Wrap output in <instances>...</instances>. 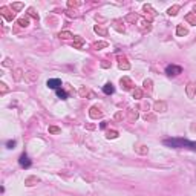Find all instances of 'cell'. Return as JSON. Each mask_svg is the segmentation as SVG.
I'll list each match as a JSON object with an SVG mask.
<instances>
[{"label": "cell", "mask_w": 196, "mask_h": 196, "mask_svg": "<svg viewBox=\"0 0 196 196\" xmlns=\"http://www.w3.org/2000/svg\"><path fill=\"white\" fill-rule=\"evenodd\" d=\"M153 111H155V112H165V111H167V104H165L164 101H156V103L153 104Z\"/></svg>", "instance_id": "10"}, {"label": "cell", "mask_w": 196, "mask_h": 196, "mask_svg": "<svg viewBox=\"0 0 196 196\" xmlns=\"http://www.w3.org/2000/svg\"><path fill=\"white\" fill-rule=\"evenodd\" d=\"M0 14H2V15H3L8 22H12V19H14V15H15V14H14V11H11V9H9V8H6V6H2V8H0Z\"/></svg>", "instance_id": "3"}, {"label": "cell", "mask_w": 196, "mask_h": 196, "mask_svg": "<svg viewBox=\"0 0 196 196\" xmlns=\"http://www.w3.org/2000/svg\"><path fill=\"white\" fill-rule=\"evenodd\" d=\"M46 86L49 87V89H60L61 87V80L60 78H51L48 80V83H46Z\"/></svg>", "instance_id": "4"}, {"label": "cell", "mask_w": 196, "mask_h": 196, "mask_svg": "<svg viewBox=\"0 0 196 196\" xmlns=\"http://www.w3.org/2000/svg\"><path fill=\"white\" fill-rule=\"evenodd\" d=\"M89 117L92 118V119H98V118L103 117V112H101L97 106H94V107H90V111H89Z\"/></svg>", "instance_id": "6"}, {"label": "cell", "mask_w": 196, "mask_h": 196, "mask_svg": "<svg viewBox=\"0 0 196 196\" xmlns=\"http://www.w3.org/2000/svg\"><path fill=\"white\" fill-rule=\"evenodd\" d=\"M94 31H95L97 34L103 35V37H106V35H107V29H106V28H101V26H98V25L94 28Z\"/></svg>", "instance_id": "18"}, {"label": "cell", "mask_w": 196, "mask_h": 196, "mask_svg": "<svg viewBox=\"0 0 196 196\" xmlns=\"http://www.w3.org/2000/svg\"><path fill=\"white\" fill-rule=\"evenodd\" d=\"M117 136H118L117 130H109V132H107V138H109V140H111V138L114 140V138H117Z\"/></svg>", "instance_id": "30"}, {"label": "cell", "mask_w": 196, "mask_h": 196, "mask_svg": "<svg viewBox=\"0 0 196 196\" xmlns=\"http://www.w3.org/2000/svg\"><path fill=\"white\" fill-rule=\"evenodd\" d=\"M144 119L147 121V119H155V118H153V117H150V115H146V117H144Z\"/></svg>", "instance_id": "38"}, {"label": "cell", "mask_w": 196, "mask_h": 196, "mask_svg": "<svg viewBox=\"0 0 196 196\" xmlns=\"http://www.w3.org/2000/svg\"><path fill=\"white\" fill-rule=\"evenodd\" d=\"M6 146H8V149H12V147L15 146V141H14V140H11V141H8V143H6Z\"/></svg>", "instance_id": "35"}, {"label": "cell", "mask_w": 196, "mask_h": 196, "mask_svg": "<svg viewBox=\"0 0 196 196\" xmlns=\"http://www.w3.org/2000/svg\"><path fill=\"white\" fill-rule=\"evenodd\" d=\"M176 34H178L179 37H184V35H187V34H189V29H187V28H184L182 25H178V26H176Z\"/></svg>", "instance_id": "12"}, {"label": "cell", "mask_w": 196, "mask_h": 196, "mask_svg": "<svg viewBox=\"0 0 196 196\" xmlns=\"http://www.w3.org/2000/svg\"><path fill=\"white\" fill-rule=\"evenodd\" d=\"M178 11H179V5H175V6L169 8L167 14H169V15H176V14H178Z\"/></svg>", "instance_id": "21"}, {"label": "cell", "mask_w": 196, "mask_h": 196, "mask_svg": "<svg viewBox=\"0 0 196 196\" xmlns=\"http://www.w3.org/2000/svg\"><path fill=\"white\" fill-rule=\"evenodd\" d=\"M3 66H11V60H9V58H6V60L3 61Z\"/></svg>", "instance_id": "37"}, {"label": "cell", "mask_w": 196, "mask_h": 196, "mask_svg": "<svg viewBox=\"0 0 196 196\" xmlns=\"http://www.w3.org/2000/svg\"><path fill=\"white\" fill-rule=\"evenodd\" d=\"M61 129L57 127V126H49V133H60Z\"/></svg>", "instance_id": "27"}, {"label": "cell", "mask_w": 196, "mask_h": 196, "mask_svg": "<svg viewBox=\"0 0 196 196\" xmlns=\"http://www.w3.org/2000/svg\"><path fill=\"white\" fill-rule=\"evenodd\" d=\"M119 83H121V87H123L124 90H129V89H132V87H133L132 80L127 78V77H123V78L119 80Z\"/></svg>", "instance_id": "7"}, {"label": "cell", "mask_w": 196, "mask_h": 196, "mask_svg": "<svg viewBox=\"0 0 196 196\" xmlns=\"http://www.w3.org/2000/svg\"><path fill=\"white\" fill-rule=\"evenodd\" d=\"M186 22H189L190 25L196 26V14L195 12H189V14L186 15Z\"/></svg>", "instance_id": "13"}, {"label": "cell", "mask_w": 196, "mask_h": 196, "mask_svg": "<svg viewBox=\"0 0 196 196\" xmlns=\"http://www.w3.org/2000/svg\"><path fill=\"white\" fill-rule=\"evenodd\" d=\"M103 92H104V94H107V95L114 94V92H115V87H114V84H112V83H107V84H104V87H103Z\"/></svg>", "instance_id": "14"}, {"label": "cell", "mask_w": 196, "mask_h": 196, "mask_svg": "<svg viewBox=\"0 0 196 196\" xmlns=\"http://www.w3.org/2000/svg\"><path fill=\"white\" fill-rule=\"evenodd\" d=\"M40 179L37 178V176H29V178H26L25 179V184L28 186V187H31V186H34V184H37Z\"/></svg>", "instance_id": "15"}, {"label": "cell", "mask_w": 196, "mask_h": 196, "mask_svg": "<svg viewBox=\"0 0 196 196\" xmlns=\"http://www.w3.org/2000/svg\"><path fill=\"white\" fill-rule=\"evenodd\" d=\"M109 46V43L107 41H97V43H94L92 44V48L94 49H103V48H107Z\"/></svg>", "instance_id": "19"}, {"label": "cell", "mask_w": 196, "mask_h": 196, "mask_svg": "<svg viewBox=\"0 0 196 196\" xmlns=\"http://www.w3.org/2000/svg\"><path fill=\"white\" fill-rule=\"evenodd\" d=\"M164 146H169V147H173V149H190V150H196L195 141H189V140H184V138L164 140Z\"/></svg>", "instance_id": "1"}, {"label": "cell", "mask_w": 196, "mask_h": 196, "mask_svg": "<svg viewBox=\"0 0 196 196\" xmlns=\"http://www.w3.org/2000/svg\"><path fill=\"white\" fill-rule=\"evenodd\" d=\"M75 35H72V32H69V31H63V32H60V39H74Z\"/></svg>", "instance_id": "23"}, {"label": "cell", "mask_w": 196, "mask_h": 196, "mask_svg": "<svg viewBox=\"0 0 196 196\" xmlns=\"http://www.w3.org/2000/svg\"><path fill=\"white\" fill-rule=\"evenodd\" d=\"M133 98L141 100V98H143V90H141V89H138V87H135V89H133Z\"/></svg>", "instance_id": "22"}, {"label": "cell", "mask_w": 196, "mask_h": 196, "mask_svg": "<svg viewBox=\"0 0 196 196\" xmlns=\"http://www.w3.org/2000/svg\"><path fill=\"white\" fill-rule=\"evenodd\" d=\"M14 78L17 80V81L22 80V69H15V71H14Z\"/></svg>", "instance_id": "28"}, {"label": "cell", "mask_w": 196, "mask_h": 196, "mask_svg": "<svg viewBox=\"0 0 196 196\" xmlns=\"http://www.w3.org/2000/svg\"><path fill=\"white\" fill-rule=\"evenodd\" d=\"M83 44H84V40L81 39V37H78V35H75L74 37V48L75 49H81Z\"/></svg>", "instance_id": "16"}, {"label": "cell", "mask_w": 196, "mask_h": 196, "mask_svg": "<svg viewBox=\"0 0 196 196\" xmlns=\"http://www.w3.org/2000/svg\"><path fill=\"white\" fill-rule=\"evenodd\" d=\"M182 72V68L181 66H176V65H169L167 68H165V74L169 75V77H175V75H178V74H181Z\"/></svg>", "instance_id": "2"}, {"label": "cell", "mask_w": 196, "mask_h": 196, "mask_svg": "<svg viewBox=\"0 0 196 196\" xmlns=\"http://www.w3.org/2000/svg\"><path fill=\"white\" fill-rule=\"evenodd\" d=\"M19 162H20V165L22 167H25V169H28V167H31V161H29V158L26 153H22L20 158H19Z\"/></svg>", "instance_id": "8"}, {"label": "cell", "mask_w": 196, "mask_h": 196, "mask_svg": "<svg viewBox=\"0 0 196 196\" xmlns=\"http://www.w3.org/2000/svg\"><path fill=\"white\" fill-rule=\"evenodd\" d=\"M126 20L130 22V23H135V22L138 20V15H136V14H129V15L126 17Z\"/></svg>", "instance_id": "24"}, {"label": "cell", "mask_w": 196, "mask_h": 196, "mask_svg": "<svg viewBox=\"0 0 196 196\" xmlns=\"http://www.w3.org/2000/svg\"><path fill=\"white\" fill-rule=\"evenodd\" d=\"M57 95H58V98H61V100H66V98H68V94H66L63 89H58V90H57Z\"/></svg>", "instance_id": "26"}, {"label": "cell", "mask_w": 196, "mask_h": 196, "mask_svg": "<svg viewBox=\"0 0 196 196\" xmlns=\"http://www.w3.org/2000/svg\"><path fill=\"white\" fill-rule=\"evenodd\" d=\"M14 11H20L22 8H23V3L22 2H15V3H12V6H11Z\"/></svg>", "instance_id": "25"}, {"label": "cell", "mask_w": 196, "mask_h": 196, "mask_svg": "<svg viewBox=\"0 0 196 196\" xmlns=\"http://www.w3.org/2000/svg\"><path fill=\"white\" fill-rule=\"evenodd\" d=\"M119 23H121V20H114V26H115V29H118L119 32H123V31H124V28H123V26H119Z\"/></svg>", "instance_id": "29"}, {"label": "cell", "mask_w": 196, "mask_h": 196, "mask_svg": "<svg viewBox=\"0 0 196 196\" xmlns=\"http://www.w3.org/2000/svg\"><path fill=\"white\" fill-rule=\"evenodd\" d=\"M144 87L149 89V92H152V80H144Z\"/></svg>", "instance_id": "31"}, {"label": "cell", "mask_w": 196, "mask_h": 196, "mask_svg": "<svg viewBox=\"0 0 196 196\" xmlns=\"http://www.w3.org/2000/svg\"><path fill=\"white\" fill-rule=\"evenodd\" d=\"M186 92H187V97H189V98H193L196 95V83L190 81V83L187 84V87H186Z\"/></svg>", "instance_id": "5"}, {"label": "cell", "mask_w": 196, "mask_h": 196, "mask_svg": "<svg viewBox=\"0 0 196 196\" xmlns=\"http://www.w3.org/2000/svg\"><path fill=\"white\" fill-rule=\"evenodd\" d=\"M0 92H2V95L8 92V86H6L5 83H0Z\"/></svg>", "instance_id": "32"}, {"label": "cell", "mask_w": 196, "mask_h": 196, "mask_svg": "<svg viewBox=\"0 0 196 196\" xmlns=\"http://www.w3.org/2000/svg\"><path fill=\"white\" fill-rule=\"evenodd\" d=\"M118 68L119 69H124V71L130 69V65L127 63V58L126 57H118Z\"/></svg>", "instance_id": "9"}, {"label": "cell", "mask_w": 196, "mask_h": 196, "mask_svg": "<svg viewBox=\"0 0 196 196\" xmlns=\"http://www.w3.org/2000/svg\"><path fill=\"white\" fill-rule=\"evenodd\" d=\"M135 152H136V153H141V155H146V153L149 152V149H147L146 146H136V147H135Z\"/></svg>", "instance_id": "20"}, {"label": "cell", "mask_w": 196, "mask_h": 196, "mask_svg": "<svg viewBox=\"0 0 196 196\" xmlns=\"http://www.w3.org/2000/svg\"><path fill=\"white\" fill-rule=\"evenodd\" d=\"M80 95H83V97H84V95H87V89H84V87H83V89H80Z\"/></svg>", "instance_id": "36"}, {"label": "cell", "mask_w": 196, "mask_h": 196, "mask_svg": "<svg viewBox=\"0 0 196 196\" xmlns=\"http://www.w3.org/2000/svg\"><path fill=\"white\" fill-rule=\"evenodd\" d=\"M127 119H129L130 123L136 121V119H138V112L133 111V109H129V111H127Z\"/></svg>", "instance_id": "11"}, {"label": "cell", "mask_w": 196, "mask_h": 196, "mask_svg": "<svg viewBox=\"0 0 196 196\" xmlns=\"http://www.w3.org/2000/svg\"><path fill=\"white\" fill-rule=\"evenodd\" d=\"M68 6H69V8H77V6H80V2H72V0H69V2H68Z\"/></svg>", "instance_id": "33"}, {"label": "cell", "mask_w": 196, "mask_h": 196, "mask_svg": "<svg viewBox=\"0 0 196 196\" xmlns=\"http://www.w3.org/2000/svg\"><path fill=\"white\" fill-rule=\"evenodd\" d=\"M29 15H31V17H34L35 20H39V14H37V12L32 9V8H29Z\"/></svg>", "instance_id": "34"}, {"label": "cell", "mask_w": 196, "mask_h": 196, "mask_svg": "<svg viewBox=\"0 0 196 196\" xmlns=\"http://www.w3.org/2000/svg\"><path fill=\"white\" fill-rule=\"evenodd\" d=\"M17 23H19V26L26 28V26L29 25V19H28V17H20V19L17 20Z\"/></svg>", "instance_id": "17"}]
</instances>
